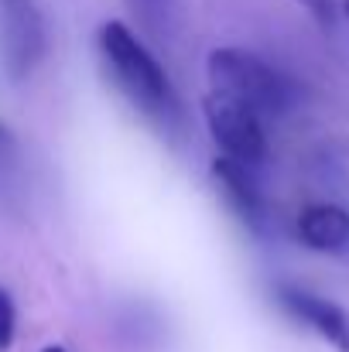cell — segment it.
I'll list each match as a JSON object with an SVG mask.
<instances>
[{"mask_svg":"<svg viewBox=\"0 0 349 352\" xmlns=\"http://www.w3.org/2000/svg\"><path fill=\"white\" fill-rule=\"evenodd\" d=\"M100 55L103 65L114 79L116 93L161 130H171L178 123V96L161 69V62L151 55V48L123 24V21H107L100 28Z\"/></svg>","mask_w":349,"mask_h":352,"instance_id":"1","label":"cell"},{"mask_svg":"<svg viewBox=\"0 0 349 352\" xmlns=\"http://www.w3.org/2000/svg\"><path fill=\"white\" fill-rule=\"evenodd\" d=\"M206 76L213 96H223L260 120L288 113L298 100L295 82L281 69L243 48H213L206 58Z\"/></svg>","mask_w":349,"mask_h":352,"instance_id":"2","label":"cell"},{"mask_svg":"<svg viewBox=\"0 0 349 352\" xmlns=\"http://www.w3.org/2000/svg\"><path fill=\"white\" fill-rule=\"evenodd\" d=\"M48 52V28L34 0H0V69L10 82L31 79Z\"/></svg>","mask_w":349,"mask_h":352,"instance_id":"3","label":"cell"},{"mask_svg":"<svg viewBox=\"0 0 349 352\" xmlns=\"http://www.w3.org/2000/svg\"><path fill=\"white\" fill-rule=\"evenodd\" d=\"M202 120H206V130L216 140V147L223 151V157H230L243 168H260L267 161L271 147H267L264 120L253 117L250 110L209 93L202 100Z\"/></svg>","mask_w":349,"mask_h":352,"instance_id":"4","label":"cell"},{"mask_svg":"<svg viewBox=\"0 0 349 352\" xmlns=\"http://www.w3.org/2000/svg\"><path fill=\"white\" fill-rule=\"evenodd\" d=\"M277 305L295 322H302L319 339H326L332 349L349 352V311L343 305H336V301H329L315 291H305L298 284H281L277 287Z\"/></svg>","mask_w":349,"mask_h":352,"instance_id":"5","label":"cell"},{"mask_svg":"<svg viewBox=\"0 0 349 352\" xmlns=\"http://www.w3.org/2000/svg\"><path fill=\"white\" fill-rule=\"evenodd\" d=\"M213 182H216L220 195L226 199V206L240 216V223H246L250 230L264 226L267 202H264V192H260V182H257L253 168H243L230 157H216L213 161Z\"/></svg>","mask_w":349,"mask_h":352,"instance_id":"6","label":"cell"},{"mask_svg":"<svg viewBox=\"0 0 349 352\" xmlns=\"http://www.w3.org/2000/svg\"><path fill=\"white\" fill-rule=\"evenodd\" d=\"M295 233L315 253H349V212L332 202H315L302 209Z\"/></svg>","mask_w":349,"mask_h":352,"instance_id":"7","label":"cell"},{"mask_svg":"<svg viewBox=\"0 0 349 352\" xmlns=\"http://www.w3.org/2000/svg\"><path fill=\"white\" fill-rule=\"evenodd\" d=\"M17 168H21V161H17V140H14L10 126L0 120V195H7L14 188Z\"/></svg>","mask_w":349,"mask_h":352,"instance_id":"8","label":"cell"},{"mask_svg":"<svg viewBox=\"0 0 349 352\" xmlns=\"http://www.w3.org/2000/svg\"><path fill=\"white\" fill-rule=\"evenodd\" d=\"M14 332H17V308L7 287H0V352L14 346Z\"/></svg>","mask_w":349,"mask_h":352,"instance_id":"9","label":"cell"},{"mask_svg":"<svg viewBox=\"0 0 349 352\" xmlns=\"http://www.w3.org/2000/svg\"><path fill=\"white\" fill-rule=\"evenodd\" d=\"M127 3H130V7L144 17V24L154 28V31H158V28L165 24V17H168V0H127Z\"/></svg>","mask_w":349,"mask_h":352,"instance_id":"10","label":"cell"},{"mask_svg":"<svg viewBox=\"0 0 349 352\" xmlns=\"http://www.w3.org/2000/svg\"><path fill=\"white\" fill-rule=\"evenodd\" d=\"M298 3H302V7H305V10H308V14L319 21V24L332 28V21H336V10H339V7H336V0H298Z\"/></svg>","mask_w":349,"mask_h":352,"instance_id":"11","label":"cell"},{"mask_svg":"<svg viewBox=\"0 0 349 352\" xmlns=\"http://www.w3.org/2000/svg\"><path fill=\"white\" fill-rule=\"evenodd\" d=\"M41 352H69V349H65V346H45Z\"/></svg>","mask_w":349,"mask_h":352,"instance_id":"12","label":"cell"},{"mask_svg":"<svg viewBox=\"0 0 349 352\" xmlns=\"http://www.w3.org/2000/svg\"><path fill=\"white\" fill-rule=\"evenodd\" d=\"M339 10H343V17L349 21V0H343V3H339Z\"/></svg>","mask_w":349,"mask_h":352,"instance_id":"13","label":"cell"}]
</instances>
